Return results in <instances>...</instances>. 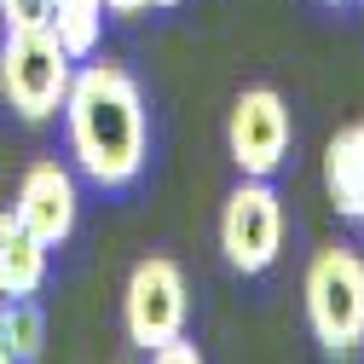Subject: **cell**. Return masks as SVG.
I'll return each instance as SVG.
<instances>
[{"label": "cell", "instance_id": "5", "mask_svg": "<svg viewBox=\"0 0 364 364\" xmlns=\"http://www.w3.org/2000/svg\"><path fill=\"white\" fill-rule=\"evenodd\" d=\"M284 249V203L266 179H243L220 208V255L232 272L260 278Z\"/></svg>", "mask_w": 364, "mask_h": 364}, {"label": "cell", "instance_id": "15", "mask_svg": "<svg viewBox=\"0 0 364 364\" xmlns=\"http://www.w3.org/2000/svg\"><path fill=\"white\" fill-rule=\"evenodd\" d=\"M0 364H12V353H6V336H0Z\"/></svg>", "mask_w": 364, "mask_h": 364}, {"label": "cell", "instance_id": "7", "mask_svg": "<svg viewBox=\"0 0 364 364\" xmlns=\"http://www.w3.org/2000/svg\"><path fill=\"white\" fill-rule=\"evenodd\" d=\"M12 214H18V220H23V225H29V232L47 243V249L70 243L75 220H81L75 173H70L64 162H53V156L29 162V168H23V179H18V203H12Z\"/></svg>", "mask_w": 364, "mask_h": 364}, {"label": "cell", "instance_id": "16", "mask_svg": "<svg viewBox=\"0 0 364 364\" xmlns=\"http://www.w3.org/2000/svg\"><path fill=\"white\" fill-rule=\"evenodd\" d=\"M151 6H179V0H151Z\"/></svg>", "mask_w": 364, "mask_h": 364}, {"label": "cell", "instance_id": "8", "mask_svg": "<svg viewBox=\"0 0 364 364\" xmlns=\"http://www.w3.org/2000/svg\"><path fill=\"white\" fill-rule=\"evenodd\" d=\"M47 266H53V249H47V243H41L29 225L6 208V214H0V301L41 295V284H47Z\"/></svg>", "mask_w": 364, "mask_h": 364}, {"label": "cell", "instance_id": "13", "mask_svg": "<svg viewBox=\"0 0 364 364\" xmlns=\"http://www.w3.org/2000/svg\"><path fill=\"white\" fill-rule=\"evenodd\" d=\"M151 364H203V353H197V341H186V336H173V341L151 347Z\"/></svg>", "mask_w": 364, "mask_h": 364}, {"label": "cell", "instance_id": "9", "mask_svg": "<svg viewBox=\"0 0 364 364\" xmlns=\"http://www.w3.org/2000/svg\"><path fill=\"white\" fill-rule=\"evenodd\" d=\"M324 191L341 220L364 214V122H347L324 145Z\"/></svg>", "mask_w": 364, "mask_h": 364}, {"label": "cell", "instance_id": "18", "mask_svg": "<svg viewBox=\"0 0 364 364\" xmlns=\"http://www.w3.org/2000/svg\"><path fill=\"white\" fill-rule=\"evenodd\" d=\"M358 220H364V214H358Z\"/></svg>", "mask_w": 364, "mask_h": 364}, {"label": "cell", "instance_id": "1", "mask_svg": "<svg viewBox=\"0 0 364 364\" xmlns=\"http://www.w3.org/2000/svg\"><path fill=\"white\" fill-rule=\"evenodd\" d=\"M58 116H64V139H70V156H75L81 179H93L105 191L139 179L145 151H151V116H145L139 81L122 64L81 58Z\"/></svg>", "mask_w": 364, "mask_h": 364}, {"label": "cell", "instance_id": "12", "mask_svg": "<svg viewBox=\"0 0 364 364\" xmlns=\"http://www.w3.org/2000/svg\"><path fill=\"white\" fill-rule=\"evenodd\" d=\"M58 0H0V29L18 35V29H53Z\"/></svg>", "mask_w": 364, "mask_h": 364}, {"label": "cell", "instance_id": "17", "mask_svg": "<svg viewBox=\"0 0 364 364\" xmlns=\"http://www.w3.org/2000/svg\"><path fill=\"white\" fill-rule=\"evenodd\" d=\"M324 6H347V0H324Z\"/></svg>", "mask_w": 364, "mask_h": 364}, {"label": "cell", "instance_id": "2", "mask_svg": "<svg viewBox=\"0 0 364 364\" xmlns=\"http://www.w3.org/2000/svg\"><path fill=\"white\" fill-rule=\"evenodd\" d=\"M301 295H306V324L324 353L347 358L364 347V255L358 249H347V243L318 249L306 260Z\"/></svg>", "mask_w": 364, "mask_h": 364}, {"label": "cell", "instance_id": "6", "mask_svg": "<svg viewBox=\"0 0 364 364\" xmlns=\"http://www.w3.org/2000/svg\"><path fill=\"white\" fill-rule=\"evenodd\" d=\"M289 105L272 93V87H243L237 105H232V122H225V151H232L237 173L243 179H272L289 156Z\"/></svg>", "mask_w": 364, "mask_h": 364}, {"label": "cell", "instance_id": "4", "mask_svg": "<svg viewBox=\"0 0 364 364\" xmlns=\"http://www.w3.org/2000/svg\"><path fill=\"white\" fill-rule=\"evenodd\" d=\"M186 312H191V289H186V272H179L168 255H151L127 272V289H122V324L133 347H162L173 336H186Z\"/></svg>", "mask_w": 364, "mask_h": 364}, {"label": "cell", "instance_id": "11", "mask_svg": "<svg viewBox=\"0 0 364 364\" xmlns=\"http://www.w3.org/2000/svg\"><path fill=\"white\" fill-rule=\"evenodd\" d=\"M0 336H6L12 364H35V358H41V347H47V318H41L35 295H23V301H0Z\"/></svg>", "mask_w": 364, "mask_h": 364}, {"label": "cell", "instance_id": "3", "mask_svg": "<svg viewBox=\"0 0 364 364\" xmlns=\"http://www.w3.org/2000/svg\"><path fill=\"white\" fill-rule=\"evenodd\" d=\"M70 81H75V58L47 29H18L0 41V99L23 122H53L70 99Z\"/></svg>", "mask_w": 364, "mask_h": 364}, {"label": "cell", "instance_id": "14", "mask_svg": "<svg viewBox=\"0 0 364 364\" xmlns=\"http://www.w3.org/2000/svg\"><path fill=\"white\" fill-rule=\"evenodd\" d=\"M151 0H105V12H116V18H133V12H145Z\"/></svg>", "mask_w": 364, "mask_h": 364}, {"label": "cell", "instance_id": "10", "mask_svg": "<svg viewBox=\"0 0 364 364\" xmlns=\"http://www.w3.org/2000/svg\"><path fill=\"white\" fill-rule=\"evenodd\" d=\"M47 35L58 41L75 64L93 58V53H99V35H105V0H58Z\"/></svg>", "mask_w": 364, "mask_h": 364}]
</instances>
